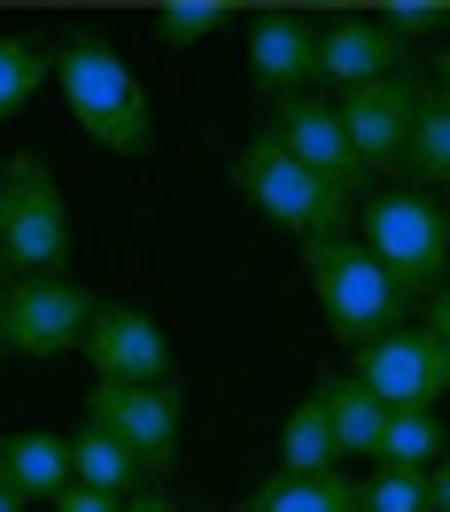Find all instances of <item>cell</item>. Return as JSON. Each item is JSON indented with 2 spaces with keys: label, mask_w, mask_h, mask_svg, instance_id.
<instances>
[{
  "label": "cell",
  "mask_w": 450,
  "mask_h": 512,
  "mask_svg": "<svg viewBox=\"0 0 450 512\" xmlns=\"http://www.w3.org/2000/svg\"><path fill=\"white\" fill-rule=\"evenodd\" d=\"M55 94H63L70 125L109 156H156V109L148 86L132 78V63L101 32H63L55 39Z\"/></svg>",
  "instance_id": "cell-1"
},
{
  "label": "cell",
  "mask_w": 450,
  "mask_h": 512,
  "mask_svg": "<svg viewBox=\"0 0 450 512\" xmlns=\"http://www.w3.org/2000/svg\"><path fill=\"white\" fill-rule=\"evenodd\" d=\"M233 194H241L272 233H288L295 249H303V241H326V233H350V218H357V194H342L334 179H319V171H303L272 132H249V140L233 148Z\"/></svg>",
  "instance_id": "cell-2"
},
{
  "label": "cell",
  "mask_w": 450,
  "mask_h": 512,
  "mask_svg": "<svg viewBox=\"0 0 450 512\" xmlns=\"http://www.w3.org/2000/svg\"><path fill=\"white\" fill-rule=\"evenodd\" d=\"M303 272H311V295H319L326 326L342 350H365L412 319V295L381 272V256L365 249L357 233H326V241H303Z\"/></svg>",
  "instance_id": "cell-3"
},
{
  "label": "cell",
  "mask_w": 450,
  "mask_h": 512,
  "mask_svg": "<svg viewBox=\"0 0 450 512\" xmlns=\"http://www.w3.org/2000/svg\"><path fill=\"white\" fill-rule=\"evenodd\" d=\"M357 241L381 256V272L412 295V303L450 280V218H443V202L419 194V187L365 194V202H357Z\"/></svg>",
  "instance_id": "cell-4"
},
{
  "label": "cell",
  "mask_w": 450,
  "mask_h": 512,
  "mask_svg": "<svg viewBox=\"0 0 450 512\" xmlns=\"http://www.w3.org/2000/svg\"><path fill=\"white\" fill-rule=\"evenodd\" d=\"M0 256L16 272H63L70 264V202L55 163L16 148L0 163Z\"/></svg>",
  "instance_id": "cell-5"
},
{
  "label": "cell",
  "mask_w": 450,
  "mask_h": 512,
  "mask_svg": "<svg viewBox=\"0 0 450 512\" xmlns=\"http://www.w3.org/2000/svg\"><path fill=\"white\" fill-rule=\"evenodd\" d=\"M94 311H101V295L78 288L70 272H16L8 295H0V350L32 357V365H47L63 350H86Z\"/></svg>",
  "instance_id": "cell-6"
},
{
  "label": "cell",
  "mask_w": 450,
  "mask_h": 512,
  "mask_svg": "<svg viewBox=\"0 0 450 512\" xmlns=\"http://www.w3.org/2000/svg\"><path fill=\"white\" fill-rule=\"evenodd\" d=\"M86 427H101V435H117V443L148 466V481L171 474V450H179V427H187V388L179 381H94V396H86Z\"/></svg>",
  "instance_id": "cell-7"
},
{
  "label": "cell",
  "mask_w": 450,
  "mask_h": 512,
  "mask_svg": "<svg viewBox=\"0 0 450 512\" xmlns=\"http://www.w3.org/2000/svg\"><path fill=\"white\" fill-rule=\"evenodd\" d=\"M350 373L381 396L388 412H443V396H450V350L427 326H396L381 342L350 350Z\"/></svg>",
  "instance_id": "cell-8"
},
{
  "label": "cell",
  "mask_w": 450,
  "mask_h": 512,
  "mask_svg": "<svg viewBox=\"0 0 450 512\" xmlns=\"http://www.w3.org/2000/svg\"><path fill=\"white\" fill-rule=\"evenodd\" d=\"M419 86L412 70H396V78H373V86H350V94H334L342 109V132H350L357 163H365V179H388V171H404V148H412V125H419Z\"/></svg>",
  "instance_id": "cell-9"
},
{
  "label": "cell",
  "mask_w": 450,
  "mask_h": 512,
  "mask_svg": "<svg viewBox=\"0 0 450 512\" xmlns=\"http://www.w3.org/2000/svg\"><path fill=\"white\" fill-rule=\"evenodd\" d=\"M249 78L264 101H295L319 86V32L303 8H249Z\"/></svg>",
  "instance_id": "cell-10"
},
{
  "label": "cell",
  "mask_w": 450,
  "mask_h": 512,
  "mask_svg": "<svg viewBox=\"0 0 450 512\" xmlns=\"http://www.w3.org/2000/svg\"><path fill=\"white\" fill-rule=\"evenodd\" d=\"M86 365H94V381H171V334L140 303H101L86 326Z\"/></svg>",
  "instance_id": "cell-11"
},
{
  "label": "cell",
  "mask_w": 450,
  "mask_h": 512,
  "mask_svg": "<svg viewBox=\"0 0 450 512\" xmlns=\"http://www.w3.org/2000/svg\"><path fill=\"white\" fill-rule=\"evenodd\" d=\"M272 140L288 148L303 171H319V179H334L342 194H357L365 187V163H357V148H350V132H342V109L326 94H295V101H272Z\"/></svg>",
  "instance_id": "cell-12"
},
{
  "label": "cell",
  "mask_w": 450,
  "mask_h": 512,
  "mask_svg": "<svg viewBox=\"0 0 450 512\" xmlns=\"http://www.w3.org/2000/svg\"><path fill=\"white\" fill-rule=\"evenodd\" d=\"M396 70H404V39L388 32L381 16H334V24H326L319 32V78L326 86H342V94H350V86H373V78H396Z\"/></svg>",
  "instance_id": "cell-13"
},
{
  "label": "cell",
  "mask_w": 450,
  "mask_h": 512,
  "mask_svg": "<svg viewBox=\"0 0 450 512\" xmlns=\"http://www.w3.org/2000/svg\"><path fill=\"white\" fill-rule=\"evenodd\" d=\"M0 481L32 505V497H63L70 481H78V443L70 435H55V427H24V435H8L0 443Z\"/></svg>",
  "instance_id": "cell-14"
},
{
  "label": "cell",
  "mask_w": 450,
  "mask_h": 512,
  "mask_svg": "<svg viewBox=\"0 0 450 512\" xmlns=\"http://www.w3.org/2000/svg\"><path fill=\"white\" fill-rule=\"evenodd\" d=\"M319 396H326V419H334L342 458H373V466H381V443H388V404L381 396L357 381V373H326Z\"/></svg>",
  "instance_id": "cell-15"
},
{
  "label": "cell",
  "mask_w": 450,
  "mask_h": 512,
  "mask_svg": "<svg viewBox=\"0 0 450 512\" xmlns=\"http://www.w3.org/2000/svg\"><path fill=\"white\" fill-rule=\"evenodd\" d=\"M342 466V443H334V419H326V396L311 388L303 404L288 412V427H280V474L311 481V474H334Z\"/></svg>",
  "instance_id": "cell-16"
},
{
  "label": "cell",
  "mask_w": 450,
  "mask_h": 512,
  "mask_svg": "<svg viewBox=\"0 0 450 512\" xmlns=\"http://www.w3.org/2000/svg\"><path fill=\"white\" fill-rule=\"evenodd\" d=\"M39 86H55V39L47 32H0V125L32 109Z\"/></svg>",
  "instance_id": "cell-17"
},
{
  "label": "cell",
  "mask_w": 450,
  "mask_h": 512,
  "mask_svg": "<svg viewBox=\"0 0 450 512\" xmlns=\"http://www.w3.org/2000/svg\"><path fill=\"white\" fill-rule=\"evenodd\" d=\"M241 512H365V505H357V481L334 466V474H311V481H295V474L257 481Z\"/></svg>",
  "instance_id": "cell-18"
},
{
  "label": "cell",
  "mask_w": 450,
  "mask_h": 512,
  "mask_svg": "<svg viewBox=\"0 0 450 512\" xmlns=\"http://www.w3.org/2000/svg\"><path fill=\"white\" fill-rule=\"evenodd\" d=\"M70 443H78V489H101V497H140L148 466H140V458H132L117 435H101V427H78Z\"/></svg>",
  "instance_id": "cell-19"
},
{
  "label": "cell",
  "mask_w": 450,
  "mask_h": 512,
  "mask_svg": "<svg viewBox=\"0 0 450 512\" xmlns=\"http://www.w3.org/2000/svg\"><path fill=\"white\" fill-rule=\"evenodd\" d=\"M404 171H412L419 187H450V94H443V86H427V101H419Z\"/></svg>",
  "instance_id": "cell-20"
},
{
  "label": "cell",
  "mask_w": 450,
  "mask_h": 512,
  "mask_svg": "<svg viewBox=\"0 0 450 512\" xmlns=\"http://www.w3.org/2000/svg\"><path fill=\"white\" fill-rule=\"evenodd\" d=\"M443 450H450L443 412H388L381 466H412V474H435V458H443Z\"/></svg>",
  "instance_id": "cell-21"
},
{
  "label": "cell",
  "mask_w": 450,
  "mask_h": 512,
  "mask_svg": "<svg viewBox=\"0 0 450 512\" xmlns=\"http://www.w3.org/2000/svg\"><path fill=\"white\" fill-rule=\"evenodd\" d=\"M233 16H241L233 0H163L148 24H156V39L171 47V55H187V47H202L218 24H233Z\"/></svg>",
  "instance_id": "cell-22"
},
{
  "label": "cell",
  "mask_w": 450,
  "mask_h": 512,
  "mask_svg": "<svg viewBox=\"0 0 450 512\" xmlns=\"http://www.w3.org/2000/svg\"><path fill=\"white\" fill-rule=\"evenodd\" d=\"M357 505L365 512H435L427 505V474H412V466H373L357 481Z\"/></svg>",
  "instance_id": "cell-23"
},
{
  "label": "cell",
  "mask_w": 450,
  "mask_h": 512,
  "mask_svg": "<svg viewBox=\"0 0 450 512\" xmlns=\"http://www.w3.org/2000/svg\"><path fill=\"white\" fill-rule=\"evenodd\" d=\"M373 16H381L396 39H427V32H443V24H450L443 0H388V8H373Z\"/></svg>",
  "instance_id": "cell-24"
},
{
  "label": "cell",
  "mask_w": 450,
  "mask_h": 512,
  "mask_svg": "<svg viewBox=\"0 0 450 512\" xmlns=\"http://www.w3.org/2000/svg\"><path fill=\"white\" fill-rule=\"evenodd\" d=\"M55 512H125V497H101V489H78V481H70L63 497H55Z\"/></svg>",
  "instance_id": "cell-25"
},
{
  "label": "cell",
  "mask_w": 450,
  "mask_h": 512,
  "mask_svg": "<svg viewBox=\"0 0 450 512\" xmlns=\"http://www.w3.org/2000/svg\"><path fill=\"white\" fill-rule=\"evenodd\" d=\"M427 334H435V342L450 350V280H443L435 295H427Z\"/></svg>",
  "instance_id": "cell-26"
},
{
  "label": "cell",
  "mask_w": 450,
  "mask_h": 512,
  "mask_svg": "<svg viewBox=\"0 0 450 512\" xmlns=\"http://www.w3.org/2000/svg\"><path fill=\"white\" fill-rule=\"evenodd\" d=\"M427 505H435V512H450V450L435 458V474H427Z\"/></svg>",
  "instance_id": "cell-27"
},
{
  "label": "cell",
  "mask_w": 450,
  "mask_h": 512,
  "mask_svg": "<svg viewBox=\"0 0 450 512\" xmlns=\"http://www.w3.org/2000/svg\"><path fill=\"white\" fill-rule=\"evenodd\" d=\"M125 512H179V505H171V489H163V481H148L140 497H125Z\"/></svg>",
  "instance_id": "cell-28"
},
{
  "label": "cell",
  "mask_w": 450,
  "mask_h": 512,
  "mask_svg": "<svg viewBox=\"0 0 450 512\" xmlns=\"http://www.w3.org/2000/svg\"><path fill=\"white\" fill-rule=\"evenodd\" d=\"M0 512H24V497H16V489H8V481H0Z\"/></svg>",
  "instance_id": "cell-29"
},
{
  "label": "cell",
  "mask_w": 450,
  "mask_h": 512,
  "mask_svg": "<svg viewBox=\"0 0 450 512\" xmlns=\"http://www.w3.org/2000/svg\"><path fill=\"white\" fill-rule=\"evenodd\" d=\"M8 280H16V264H8V256H0V295H8Z\"/></svg>",
  "instance_id": "cell-30"
},
{
  "label": "cell",
  "mask_w": 450,
  "mask_h": 512,
  "mask_svg": "<svg viewBox=\"0 0 450 512\" xmlns=\"http://www.w3.org/2000/svg\"><path fill=\"white\" fill-rule=\"evenodd\" d=\"M443 94H450V55H443Z\"/></svg>",
  "instance_id": "cell-31"
},
{
  "label": "cell",
  "mask_w": 450,
  "mask_h": 512,
  "mask_svg": "<svg viewBox=\"0 0 450 512\" xmlns=\"http://www.w3.org/2000/svg\"><path fill=\"white\" fill-rule=\"evenodd\" d=\"M0 365H8V350H0Z\"/></svg>",
  "instance_id": "cell-32"
},
{
  "label": "cell",
  "mask_w": 450,
  "mask_h": 512,
  "mask_svg": "<svg viewBox=\"0 0 450 512\" xmlns=\"http://www.w3.org/2000/svg\"><path fill=\"white\" fill-rule=\"evenodd\" d=\"M443 218H450V202H443Z\"/></svg>",
  "instance_id": "cell-33"
},
{
  "label": "cell",
  "mask_w": 450,
  "mask_h": 512,
  "mask_svg": "<svg viewBox=\"0 0 450 512\" xmlns=\"http://www.w3.org/2000/svg\"><path fill=\"white\" fill-rule=\"evenodd\" d=\"M0 443H8V435H0Z\"/></svg>",
  "instance_id": "cell-34"
}]
</instances>
